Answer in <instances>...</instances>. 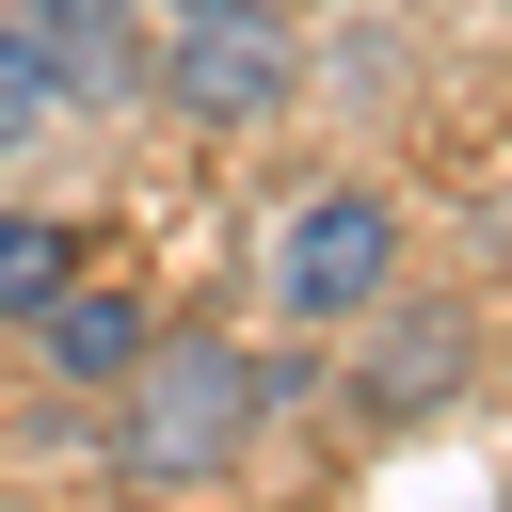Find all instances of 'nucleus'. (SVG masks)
<instances>
[{
    "mask_svg": "<svg viewBox=\"0 0 512 512\" xmlns=\"http://www.w3.org/2000/svg\"><path fill=\"white\" fill-rule=\"evenodd\" d=\"M256 416H272V368L240 352V336H160L144 368H128V480H224L240 448H256Z\"/></svg>",
    "mask_w": 512,
    "mask_h": 512,
    "instance_id": "f257e3e1",
    "label": "nucleus"
},
{
    "mask_svg": "<svg viewBox=\"0 0 512 512\" xmlns=\"http://www.w3.org/2000/svg\"><path fill=\"white\" fill-rule=\"evenodd\" d=\"M304 96L288 0H160V112L176 128H272Z\"/></svg>",
    "mask_w": 512,
    "mask_h": 512,
    "instance_id": "f03ea898",
    "label": "nucleus"
},
{
    "mask_svg": "<svg viewBox=\"0 0 512 512\" xmlns=\"http://www.w3.org/2000/svg\"><path fill=\"white\" fill-rule=\"evenodd\" d=\"M384 288H400V192L336 176V192H304V208L272 224V304H288V320H368Z\"/></svg>",
    "mask_w": 512,
    "mask_h": 512,
    "instance_id": "7ed1b4c3",
    "label": "nucleus"
},
{
    "mask_svg": "<svg viewBox=\"0 0 512 512\" xmlns=\"http://www.w3.org/2000/svg\"><path fill=\"white\" fill-rule=\"evenodd\" d=\"M464 352H480V320L464 304H368V352H352V416L368 432H416V416H448L464 400Z\"/></svg>",
    "mask_w": 512,
    "mask_h": 512,
    "instance_id": "20e7f679",
    "label": "nucleus"
},
{
    "mask_svg": "<svg viewBox=\"0 0 512 512\" xmlns=\"http://www.w3.org/2000/svg\"><path fill=\"white\" fill-rule=\"evenodd\" d=\"M16 336H32V368H48L64 400H128V368L160 352L144 288H112V272H64V288H48V304H32Z\"/></svg>",
    "mask_w": 512,
    "mask_h": 512,
    "instance_id": "39448f33",
    "label": "nucleus"
},
{
    "mask_svg": "<svg viewBox=\"0 0 512 512\" xmlns=\"http://www.w3.org/2000/svg\"><path fill=\"white\" fill-rule=\"evenodd\" d=\"M16 16H32L64 112H128V96H160V32H144V0H16Z\"/></svg>",
    "mask_w": 512,
    "mask_h": 512,
    "instance_id": "423d86ee",
    "label": "nucleus"
},
{
    "mask_svg": "<svg viewBox=\"0 0 512 512\" xmlns=\"http://www.w3.org/2000/svg\"><path fill=\"white\" fill-rule=\"evenodd\" d=\"M64 272H80V224H64V208H0V336H16Z\"/></svg>",
    "mask_w": 512,
    "mask_h": 512,
    "instance_id": "0eeeda50",
    "label": "nucleus"
},
{
    "mask_svg": "<svg viewBox=\"0 0 512 512\" xmlns=\"http://www.w3.org/2000/svg\"><path fill=\"white\" fill-rule=\"evenodd\" d=\"M48 128H64V80H48V48H32V16L0 0V160H16V144H48Z\"/></svg>",
    "mask_w": 512,
    "mask_h": 512,
    "instance_id": "6e6552de",
    "label": "nucleus"
},
{
    "mask_svg": "<svg viewBox=\"0 0 512 512\" xmlns=\"http://www.w3.org/2000/svg\"><path fill=\"white\" fill-rule=\"evenodd\" d=\"M80 512H176V496H160V480H144V496H80Z\"/></svg>",
    "mask_w": 512,
    "mask_h": 512,
    "instance_id": "1a4fd4ad",
    "label": "nucleus"
},
{
    "mask_svg": "<svg viewBox=\"0 0 512 512\" xmlns=\"http://www.w3.org/2000/svg\"><path fill=\"white\" fill-rule=\"evenodd\" d=\"M320 16H336V0H320Z\"/></svg>",
    "mask_w": 512,
    "mask_h": 512,
    "instance_id": "9d476101",
    "label": "nucleus"
}]
</instances>
